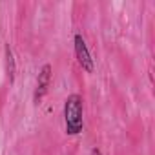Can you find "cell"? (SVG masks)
<instances>
[{
    "instance_id": "cell-5",
    "label": "cell",
    "mask_w": 155,
    "mask_h": 155,
    "mask_svg": "<svg viewBox=\"0 0 155 155\" xmlns=\"http://www.w3.org/2000/svg\"><path fill=\"white\" fill-rule=\"evenodd\" d=\"M90 155H102V151H101V150H99V148H93V150H91V153H90Z\"/></svg>"
},
{
    "instance_id": "cell-2",
    "label": "cell",
    "mask_w": 155,
    "mask_h": 155,
    "mask_svg": "<svg viewBox=\"0 0 155 155\" xmlns=\"http://www.w3.org/2000/svg\"><path fill=\"white\" fill-rule=\"evenodd\" d=\"M73 44H75V57H77V62L81 64V68L88 73H93L95 69V64H93V58H91V53L88 49V44L86 40L82 38L81 33H77L73 37Z\"/></svg>"
},
{
    "instance_id": "cell-1",
    "label": "cell",
    "mask_w": 155,
    "mask_h": 155,
    "mask_svg": "<svg viewBox=\"0 0 155 155\" xmlns=\"http://www.w3.org/2000/svg\"><path fill=\"white\" fill-rule=\"evenodd\" d=\"M82 97L79 93H71L66 102H64V124H66V133L68 135H79L84 128L82 113H84V104Z\"/></svg>"
},
{
    "instance_id": "cell-4",
    "label": "cell",
    "mask_w": 155,
    "mask_h": 155,
    "mask_svg": "<svg viewBox=\"0 0 155 155\" xmlns=\"http://www.w3.org/2000/svg\"><path fill=\"white\" fill-rule=\"evenodd\" d=\"M6 58H8V75H9V81L13 82V79H15V58H13V51H11L9 44H6Z\"/></svg>"
},
{
    "instance_id": "cell-3",
    "label": "cell",
    "mask_w": 155,
    "mask_h": 155,
    "mask_svg": "<svg viewBox=\"0 0 155 155\" xmlns=\"http://www.w3.org/2000/svg\"><path fill=\"white\" fill-rule=\"evenodd\" d=\"M49 84H51V66L49 64H44L42 69L38 71V77H37V88H35V93H33V102L38 106L42 102V99L46 97L48 90H49Z\"/></svg>"
}]
</instances>
